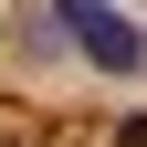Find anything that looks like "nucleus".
Wrapping results in <instances>:
<instances>
[{"mask_svg":"<svg viewBox=\"0 0 147 147\" xmlns=\"http://www.w3.org/2000/svg\"><path fill=\"white\" fill-rule=\"evenodd\" d=\"M32 42L74 53V63H95V74H147V21H126L116 0H53L42 21H32Z\"/></svg>","mask_w":147,"mask_h":147,"instance_id":"nucleus-1","label":"nucleus"},{"mask_svg":"<svg viewBox=\"0 0 147 147\" xmlns=\"http://www.w3.org/2000/svg\"><path fill=\"white\" fill-rule=\"evenodd\" d=\"M116 147H147V116H126V126H116Z\"/></svg>","mask_w":147,"mask_h":147,"instance_id":"nucleus-2","label":"nucleus"}]
</instances>
